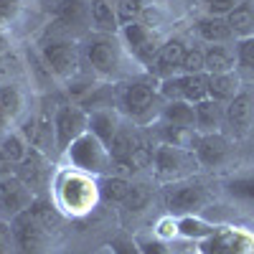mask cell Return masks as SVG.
I'll return each instance as SVG.
<instances>
[{"instance_id": "obj_2", "label": "cell", "mask_w": 254, "mask_h": 254, "mask_svg": "<svg viewBox=\"0 0 254 254\" xmlns=\"http://www.w3.org/2000/svg\"><path fill=\"white\" fill-rule=\"evenodd\" d=\"M56 206L61 208L64 216H87L99 201V186L92 176L76 171H64L59 173L54 183Z\"/></svg>"}, {"instance_id": "obj_34", "label": "cell", "mask_w": 254, "mask_h": 254, "mask_svg": "<svg viewBox=\"0 0 254 254\" xmlns=\"http://www.w3.org/2000/svg\"><path fill=\"white\" fill-rule=\"evenodd\" d=\"M206 71V54L201 46H188L186 56H183V66L181 74H201Z\"/></svg>"}, {"instance_id": "obj_39", "label": "cell", "mask_w": 254, "mask_h": 254, "mask_svg": "<svg viewBox=\"0 0 254 254\" xmlns=\"http://www.w3.org/2000/svg\"><path fill=\"white\" fill-rule=\"evenodd\" d=\"M137 247L142 254H171V249L165 247V242L160 237H142V239H137Z\"/></svg>"}, {"instance_id": "obj_16", "label": "cell", "mask_w": 254, "mask_h": 254, "mask_svg": "<svg viewBox=\"0 0 254 254\" xmlns=\"http://www.w3.org/2000/svg\"><path fill=\"white\" fill-rule=\"evenodd\" d=\"M193 153L203 168H216L221 165L229 153H231V142L224 132H208V135H196L193 142Z\"/></svg>"}, {"instance_id": "obj_14", "label": "cell", "mask_w": 254, "mask_h": 254, "mask_svg": "<svg viewBox=\"0 0 254 254\" xmlns=\"http://www.w3.org/2000/svg\"><path fill=\"white\" fill-rule=\"evenodd\" d=\"M33 201H36V193L15 173L0 178V211L5 216L13 219L18 214H23V211L31 208Z\"/></svg>"}, {"instance_id": "obj_6", "label": "cell", "mask_w": 254, "mask_h": 254, "mask_svg": "<svg viewBox=\"0 0 254 254\" xmlns=\"http://www.w3.org/2000/svg\"><path fill=\"white\" fill-rule=\"evenodd\" d=\"M150 168L160 181H173L176 183V181L190 178L201 168V163H198L196 153L188 150V147H176V145L158 142Z\"/></svg>"}, {"instance_id": "obj_26", "label": "cell", "mask_w": 254, "mask_h": 254, "mask_svg": "<svg viewBox=\"0 0 254 254\" xmlns=\"http://www.w3.org/2000/svg\"><path fill=\"white\" fill-rule=\"evenodd\" d=\"M26 110V94L18 84L8 81L0 87V115L8 120V125H13Z\"/></svg>"}, {"instance_id": "obj_8", "label": "cell", "mask_w": 254, "mask_h": 254, "mask_svg": "<svg viewBox=\"0 0 254 254\" xmlns=\"http://www.w3.org/2000/svg\"><path fill=\"white\" fill-rule=\"evenodd\" d=\"M122 38V44L127 49V54H130L140 66L147 69V64L153 61V56L158 54L160 44L165 38H160L158 28H150V26H145L140 23V20H130V23H122L120 26V33Z\"/></svg>"}, {"instance_id": "obj_25", "label": "cell", "mask_w": 254, "mask_h": 254, "mask_svg": "<svg viewBox=\"0 0 254 254\" xmlns=\"http://www.w3.org/2000/svg\"><path fill=\"white\" fill-rule=\"evenodd\" d=\"M242 92V79L237 71H226V74H208V97L216 102H231Z\"/></svg>"}, {"instance_id": "obj_10", "label": "cell", "mask_w": 254, "mask_h": 254, "mask_svg": "<svg viewBox=\"0 0 254 254\" xmlns=\"http://www.w3.org/2000/svg\"><path fill=\"white\" fill-rule=\"evenodd\" d=\"M158 92L163 97V102L171 99H183L190 104H198L203 99H208V74H176L168 76L158 84Z\"/></svg>"}, {"instance_id": "obj_33", "label": "cell", "mask_w": 254, "mask_h": 254, "mask_svg": "<svg viewBox=\"0 0 254 254\" xmlns=\"http://www.w3.org/2000/svg\"><path fill=\"white\" fill-rule=\"evenodd\" d=\"M150 198H153L150 186H147V183H132L130 193H127V198H125V203H122V206H125L127 211H132V214H140V211H145V208H147Z\"/></svg>"}, {"instance_id": "obj_9", "label": "cell", "mask_w": 254, "mask_h": 254, "mask_svg": "<svg viewBox=\"0 0 254 254\" xmlns=\"http://www.w3.org/2000/svg\"><path fill=\"white\" fill-rule=\"evenodd\" d=\"M89 130V112L81 104H61L54 115V132H56V153H66L71 142L79 140Z\"/></svg>"}, {"instance_id": "obj_7", "label": "cell", "mask_w": 254, "mask_h": 254, "mask_svg": "<svg viewBox=\"0 0 254 254\" xmlns=\"http://www.w3.org/2000/svg\"><path fill=\"white\" fill-rule=\"evenodd\" d=\"M211 201L208 188L201 181H176L165 188V208L171 216H193Z\"/></svg>"}, {"instance_id": "obj_5", "label": "cell", "mask_w": 254, "mask_h": 254, "mask_svg": "<svg viewBox=\"0 0 254 254\" xmlns=\"http://www.w3.org/2000/svg\"><path fill=\"white\" fill-rule=\"evenodd\" d=\"M69 158L71 168H76V171L87 173V176H110L112 171V155H110V147L104 145L99 137H94L89 130L84 132L79 140L71 142V147L66 153H64Z\"/></svg>"}, {"instance_id": "obj_18", "label": "cell", "mask_w": 254, "mask_h": 254, "mask_svg": "<svg viewBox=\"0 0 254 254\" xmlns=\"http://www.w3.org/2000/svg\"><path fill=\"white\" fill-rule=\"evenodd\" d=\"M196 110V132L198 135H208V132H221V125H224V112H226V104L216 102V99H203L198 104H193Z\"/></svg>"}, {"instance_id": "obj_12", "label": "cell", "mask_w": 254, "mask_h": 254, "mask_svg": "<svg viewBox=\"0 0 254 254\" xmlns=\"http://www.w3.org/2000/svg\"><path fill=\"white\" fill-rule=\"evenodd\" d=\"M186 49H188V46H186L183 38H178V36H176V38H165L163 44H160V49H158V54L153 56V61L147 64L145 71L150 74L153 79H158V81L181 74Z\"/></svg>"}, {"instance_id": "obj_40", "label": "cell", "mask_w": 254, "mask_h": 254, "mask_svg": "<svg viewBox=\"0 0 254 254\" xmlns=\"http://www.w3.org/2000/svg\"><path fill=\"white\" fill-rule=\"evenodd\" d=\"M15 239H13V226L0 216V254H13Z\"/></svg>"}, {"instance_id": "obj_11", "label": "cell", "mask_w": 254, "mask_h": 254, "mask_svg": "<svg viewBox=\"0 0 254 254\" xmlns=\"http://www.w3.org/2000/svg\"><path fill=\"white\" fill-rule=\"evenodd\" d=\"M10 226H13L15 249L20 254H46L51 234L36 221V216L31 214V211H23V214L13 216Z\"/></svg>"}, {"instance_id": "obj_30", "label": "cell", "mask_w": 254, "mask_h": 254, "mask_svg": "<svg viewBox=\"0 0 254 254\" xmlns=\"http://www.w3.org/2000/svg\"><path fill=\"white\" fill-rule=\"evenodd\" d=\"M31 214L36 216V221L44 226L49 234H54V231H59L61 229V221H64V214H61V208L56 206V203H51L49 198H36L33 203H31Z\"/></svg>"}, {"instance_id": "obj_20", "label": "cell", "mask_w": 254, "mask_h": 254, "mask_svg": "<svg viewBox=\"0 0 254 254\" xmlns=\"http://www.w3.org/2000/svg\"><path fill=\"white\" fill-rule=\"evenodd\" d=\"M120 125L122 122H120V117H117V112L112 107H94V110H89V132L94 137H99L107 147H110L115 132L120 130Z\"/></svg>"}, {"instance_id": "obj_3", "label": "cell", "mask_w": 254, "mask_h": 254, "mask_svg": "<svg viewBox=\"0 0 254 254\" xmlns=\"http://www.w3.org/2000/svg\"><path fill=\"white\" fill-rule=\"evenodd\" d=\"M158 79H153L150 74H142V76H132L122 84V89L117 94L120 102V110L130 117L132 122H147V120H158L160 112H155L153 107L158 102H163L160 92H158Z\"/></svg>"}, {"instance_id": "obj_32", "label": "cell", "mask_w": 254, "mask_h": 254, "mask_svg": "<svg viewBox=\"0 0 254 254\" xmlns=\"http://www.w3.org/2000/svg\"><path fill=\"white\" fill-rule=\"evenodd\" d=\"M150 5H153L150 0H117L115 8H117V15H120V26L130 23V20H142V15L147 13Z\"/></svg>"}, {"instance_id": "obj_43", "label": "cell", "mask_w": 254, "mask_h": 254, "mask_svg": "<svg viewBox=\"0 0 254 254\" xmlns=\"http://www.w3.org/2000/svg\"><path fill=\"white\" fill-rule=\"evenodd\" d=\"M5 132H8V130H3V127H0V137H3V135H5Z\"/></svg>"}, {"instance_id": "obj_15", "label": "cell", "mask_w": 254, "mask_h": 254, "mask_svg": "<svg viewBox=\"0 0 254 254\" xmlns=\"http://www.w3.org/2000/svg\"><path fill=\"white\" fill-rule=\"evenodd\" d=\"M28 145L41 155H51L56 150V132H54V120L46 115H31L23 127H20Z\"/></svg>"}, {"instance_id": "obj_21", "label": "cell", "mask_w": 254, "mask_h": 254, "mask_svg": "<svg viewBox=\"0 0 254 254\" xmlns=\"http://www.w3.org/2000/svg\"><path fill=\"white\" fill-rule=\"evenodd\" d=\"M158 120L165 122V125L183 127V130H196V110H193V104H190V102H183V99L163 102Z\"/></svg>"}, {"instance_id": "obj_28", "label": "cell", "mask_w": 254, "mask_h": 254, "mask_svg": "<svg viewBox=\"0 0 254 254\" xmlns=\"http://www.w3.org/2000/svg\"><path fill=\"white\" fill-rule=\"evenodd\" d=\"M99 186V198L102 201H107V203H125L127 193H130V188H132V181L130 178H125L120 173H110V176H102L97 181Z\"/></svg>"}, {"instance_id": "obj_24", "label": "cell", "mask_w": 254, "mask_h": 254, "mask_svg": "<svg viewBox=\"0 0 254 254\" xmlns=\"http://www.w3.org/2000/svg\"><path fill=\"white\" fill-rule=\"evenodd\" d=\"M203 54H206V74L237 71V49L226 44H208Z\"/></svg>"}, {"instance_id": "obj_42", "label": "cell", "mask_w": 254, "mask_h": 254, "mask_svg": "<svg viewBox=\"0 0 254 254\" xmlns=\"http://www.w3.org/2000/svg\"><path fill=\"white\" fill-rule=\"evenodd\" d=\"M10 173H13V165L5 160L3 150H0V178H5V176H10Z\"/></svg>"}, {"instance_id": "obj_36", "label": "cell", "mask_w": 254, "mask_h": 254, "mask_svg": "<svg viewBox=\"0 0 254 254\" xmlns=\"http://www.w3.org/2000/svg\"><path fill=\"white\" fill-rule=\"evenodd\" d=\"M239 3L242 0H201V5L206 8L208 15H221V18H226Z\"/></svg>"}, {"instance_id": "obj_23", "label": "cell", "mask_w": 254, "mask_h": 254, "mask_svg": "<svg viewBox=\"0 0 254 254\" xmlns=\"http://www.w3.org/2000/svg\"><path fill=\"white\" fill-rule=\"evenodd\" d=\"M196 33L201 41L206 44H229V41H234V33H231L226 18L221 15H201L196 20Z\"/></svg>"}, {"instance_id": "obj_17", "label": "cell", "mask_w": 254, "mask_h": 254, "mask_svg": "<svg viewBox=\"0 0 254 254\" xmlns=\"http://www.w3.org/2000/svg\"><path fill=\"white\" fill-rule=\"evenodd\" d=\"M56 26L71 31L74 26H89V0H56Z\"/></svg>"}, {"instance_id": "obj_35", "label": "cell", "mask_w": 254, "mask_h": 254, "mask_svg": "<svg viewBox=\"0 0 254 254\" xmlns=\"http://www.w3.org/2000/svg\"><path fill=\"white\" fill-rule=\"evenodd\" d=\"M237 69L254 74V36L239 41V46H237Z\"/></svg>"}, {"instance_id": "obj_29", "label": "cell", "mask_w": 254, "mask_h": 254, "mask_svg": "<svg viewBox=\"0 0 254 254\" xmlns=\"http://www.w3.org/2000/svg\"><path fill=\"white\" fill-rule=\"evenodd\" d=\"M226 23H229L231 33H234V38H239V41L254 36V5L242 0V3L226 15Z\"/></svg>"}, {"instance_id": "obj_4", "label": "cell", "mask_w": 254, "mask_h": 254, "mask_svg": "<svg viewBox=\"0 0 254 254\" xmlns=\"http://www.w3.org/2000/svg\"><path fill=\"white\" fill-rule=\"evenodd\" d=\"M38 51H41V56H44V61L49 64V69L54 71V76L61 79V81H69L81 71L79 69L81 66L79 46L66 36V31H64L61 26L56 28V33H49L44 41H41Z\"/></svg>"}, {"instance_id": "obj_19", "label": "cell", "mask_w": 254, "mask_h": 254, "mask_svg": "<svg viewBox=\"0 0 254 254\" xmlns=\"http://www.w3.org/2000/svg\"><path fill=\"white\" fill-rule=\"evenodd\" d=\"M89 26L94 33H120V15L112 0H89Z\"/></svg>"}, {"instance_id": "obj_41", "label": "cell", "mask_w": 254, "mask_h": 254, "mask_svg": "<svg viewBox=\"0 0 254 254\" xmlns=\"http://www.w3.org/2000/svg\"><path fill=\"white\" fill-rule=\"evenodd\" d=\"M112 252L115 254H142L140 252V247H137V242H132V239H125V237H120V239H112Z\"/></svg>"}, {"instance_id": "obj_1", "label": "cell", "mask_w": 254, "mask_h": 254, "mask_svg": "<svg viewBox=\"0 0 254 254\" xmlns=\"http://www.w3.org/2000/svg\"><path fill=\"white\" fill-rule=\"evenodd\" d=\"M84 56L94 76L104 81H122L130 76V64H137L127 54L117 33H92L84 41Z\"/></svg>"}, {"instance_id": "obj_13", "label": "cell", "mask_w": 254, "mask_h": 254, "mask_svg": "<svg viewBox=\"0 0 254 254\" xmlns=\"http://www.w3.org/2000/svg\"><path fill=\"white\" fill-rule=\"evenodd\" d=\"M224 125L234 137H244L254 130V92L242 89L231 102H226Z\"/></svg>"}, {"instance_id": "obj_27", "label": "cell", "mask_w": 254, "mask_h": 254, "mask_svg": "<svg viewBox=\"0 0 254 254\" xmlns=\"http://www.w3.org/2000/svg\"><path fill=\"white\" fill-rule=\"evenodd\" d=\"M0 150H3L5 160L13 165V171H15V168L33 153V147L28 145V140L23 137L20 130H8L3 137H0Z\"/></svg>"}, {"instance_id": "obj_38", "label": "cell", "mask_w": 254, "mask_h": 254, "mask_svg": "<svg viewBox=\"0 0 254 254\" xmlns=\"http://www.w3.org/2000/svg\"><path fill=\"white\" fill-rule=\"evenodd\" d=\"M20 10V0H0V31H5Z\"/></svg>"}, {"instance_id": "obj_31", "label": "cell", "mask_w": 254, "mask_h": 254, "mask_svg": "<svg viewBox=\"0 0 254 254\" xmlns=\"http://www.w3.org/2000/svg\"><path fill=\"white\" fill-rule=\"evenodd\" d=\"M176 224H178V234L186 237V239H201L203 242V239L214 237L216 231H219V226L203 221L198 214H193V216H178Z\"/></svg>"}, {"instance_id": "obj_37", "label": "cell", "mask_w": 254, "mask_h": 254, "mask_svg": "<svg viewBox=\"0 0 254 254\" xmlns=\"http://www.w3.org/2000/svg\"><path fill=\"white\" fill-rule=\"evenodd\" d=\"M229 190L231 196H239V198H247L254 203V176L252 178H237L229 183Z\"/></svg>"}, {"instance_id": "obj_22", "label": "cell", "mask_w": 254, "mask_h": 254, "mask_svg": "<svg viewBox=\"0 0 254 254\" xmlns=\"http://www.w3.org/2000/svg\"><path fill=\"white\" fill-rule=\"evenodd\" d=\"M20 181H23L33 193H36V188H44L46 186V178H49V168H46V155H41V153H31L23 163H20L15 171H13Z\"/></svg>"}]
</instances>
